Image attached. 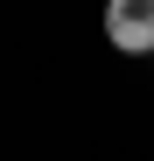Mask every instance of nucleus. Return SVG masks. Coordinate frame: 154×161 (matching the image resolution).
<instances>
[{"mask_svg": "<svg viewBox=\"0 0 154 161\" xmlns=\"http://www.w3.org/2000/svg\"><path fill=\"white\" fill-rule=\"evenodd\" d=\"M105 42L119 56H154V0H105Z\"/></svg>", "mask_w": 154, "mask_h": 161, "instance_id": "1", "label": "nucleus"}]
</instances>
